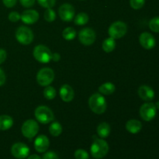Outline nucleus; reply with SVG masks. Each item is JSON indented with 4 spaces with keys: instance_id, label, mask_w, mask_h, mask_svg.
Instances as JSON below:
<instances>
[{
    "instance_id": "ea45409f",
    "label": "nucleus",
    "mask_w": 159,
    "mask_h": 159,
    "mask_svg": "<svg viewBox=\"0 0 159 159\" xmlns=\"http://www.w3.org/2000/svg\"><path fill=\"white\" fill-rule=\"evenodd\" d=\"M155 107H156L157 110H159V101H158V102L155 104Z\"/></svg>"
},
{
    "instance_id": "1a4fd4ad",
    "label": "nucleus",
    "mask_w": 159,
    "mask_h": 159,
    "mask_svg": "<svg viewBox=\"0 0 159 159\" xmlns=\"http://www.w3.org/2000/svg\"><path fill=\"white\" fill-rule=\"evenodd\" d=\"M157 109L152 102H146L140 108V116L144 121H151L155 117Z\"/></svg>"
},
{
    "instance_id": "f257e3e1",
    "label": "nucleus",
    "mask_w": 159,
    "mask_h": 159,
    "mask_svg": "<svg viewBox=\"0 0 159 159\" xmlns=\"http://www.w3.org/2000/svg\"><path fill=\"white\" fill-rule=\"evenodd\" d=\"M89 106L93 113L102 114L107 110V101L100 93H94L89 99Z\"/></svg>"
},
{
    "instance_id": "dca6fc26",
    "label": "nucleus",
    "mask_w": 159,
    "mask_h": 159,
    "mask_svg": "<svg viewBox=\"0 0 159 159\" xmlns=\"http://www.w3.org/2000/svg\"><path fill=\"white\" fill-rule=\"evenodd\" d=\"M138 95H139L140 98L142 100L147 101V102L152 101L155 98V92H154V90L151 87H149L148 85H143L139 87V89H138Z\"/></svg>"
},
{
    "instance_id": "9b49d317",
    "label": "nucleus",
    "mask_w": 159,
    "mask_h": 159,
    "mask_svg": "<svg viewBox=\"0 0 159 159\" xmlns=\"http://www.w3.org/2000/svg\"><path fill=\"white\" fill-rule=\"evenodd\" d=\"M11 153L12 156L17 159H23L29 156L30 148L26 144L18 142L14 144L11 148Z\"/></svg>"
},
{
    "instance_id": "2f4dec72",
    "label": "nucleus",
    "mask_w": 159,
    "mask_h": 159,
    "mask_svg": "<svg viewBox=\"0 0 159 159\" xmlns=\"http://www.w3.org/2000/svg\"><path fill=\"white\" fill-rule=\"evenodd\" d=\"M8 18H9V21L12 22V23H16V22L19 21L20 20V15L17 12H11L9 14Z\"/></svg>"
},
{
    "instance_id": "6ab92c4d",
    "label": "nucleus",
    "mask_w": 159,
    "mask_h": 159,
    "mask_svg": "<svg viewBox=\"0 0 159 159\" xmlns=\"http://www.w3.org/2000/svg\"><path fill=\"white\" fill-rule=\"evenodd\" d=\"M13 125V120L10 116L2 115L0 116V130H9Z\"/></svg>"
},
{
    "instance_id": "473e14b6",
    "label": "nucleus",
    "mask_w": 159,
    "mask_h": 159,
    "mask_svg": "<svg viewBox=\"0 0 159 159\" xmlns=\"http://www.w3.org/2000/svg\"><path fill=\"white\" fill-rule=\"evenodd\" d=\"M43 159H59V157L55 152H48L43 155Z\"/></svg>"
},
{
    "instance_id": "6e6552de",
    "label": "nucleus",
    "mask_w": 159,
    "mask_h": 159,
    "mask_svg": "<svg viewBox=\"0 0 159 159\" xmlns=\"http://www.w3.org/2000/svg\"><path fill=\"white\" fill-rule=\"evenodd\" d=\"M21 131L23 136L26 138H34L39 131V125L34 120H27L23 123L21 127Z\"/></svg>"
},
{
    "instance_id": "f3484780",
    "label": "nucleus",
    "mask_w": 159,
    "mask_h": 159,
    "mask_svg": "<svg viewBox=\"0 0 159 159\" xmlns=\"http://www.w3.org/2000/svg\"><path fill=\"white\" fill-rule=\"evenodd\" d=\"M60 96L64 102H69L74 99L75 93L73 89L68 84H65L62 85L59 90Z\"/></svg>"
},
{
    "instance_id": "ddd939ff",
    "label": "nucleus",
    "mask_w": 159,
    "mask_h": 159,
    "mask_svg": "<svg viewBox=\"0 0 159 159\" xmlns=\"http://www.w3.org/2000/svg\"><path fill=\"white\" fill-rule=\"evenodd\" d=\"M39 13L34 9H27L23 11L20 15V20L24 23L28 25L34 24L39 20Z\"/></svg>"
},
{
    "instance_id": "423d86ee",
    "label": "nucleus",
    "mask_w": 159,
    "mask_h": 159,
    "mask_svg": "<svg viewBox=\"0 0 159 159\" xmlns=\"http://www.w3.org/2000/svg\"><path fill=\"white\" fill-rule=\"evenodd\" d=\"M54 79V72L51 68H43L37 75V83L40 86H48L53 82Z\"/></svg>"
},
{
    "instance_id": "7ed1b4c3",
    "label": "nucleus",
    "mask_w": 159,
    "mask_h": 159,
    "mask_svg": "<svg viewBox=\"0 0 159 159\" xmlns=\"http://www.w3.org/2000/svg\"><path fill=\"white\" fill-rule=\"evenodd\" d=\"M34 116L38 122L43 124H48L54 120V115L52 110L46 106H40L34 111Z\"/></svg>"
},
{
    "instance_id": "b1692460",
    "label": "nucleus",
    "mask_w": 159,
    "mask_h": 159,
    "mask_svg": "<svg viewBox=\"0 0 159 159\" xmlns=\"http://www.w3.org/2000/svg\"><path fill=\"white\" fill-rule=\"evenodd\" d=\"M89 22V16L85 12H80L74 19V23L78 26H83Z\"/></svg>"
},
{
    "instance_id": "4c0bfd02",
    "label": "nucleus",
    "mask_w": 159,
    "mask_h": 159,
    "mask_svg": "<svg viewBox=\"0 0 159 159\" xmlns=\"http://www.w3.org/2000/svg\"><path fill=\"white\" fill-rule=\"evenodd\" d=\"M60 59H61V56L58 53H54V54H52V55H51V60L57 62Z\"/></svg>"
},
{
    "instance_id": "7c9ffc66",
    "label": "nucleus",
    "mask_w": 159,
    "mask_h": 159,
    "mask_svg": "<svg viewBox=\"0 0 159 159\" xmlns=\"http://www.w3.org/2000/svg\"><path fill=\"white\" fill-rule=\"evenodd\" d=\"M145 0H130V5L134 9H140L144 6Z\"/></svg>"
},
{
    "instance_id": "2eb2a0df",
    "label": "nucleus",
    "mask_w": 159,
    "mask_h": 159,
    "mask_svg": "<svg viewBox=\"0 0 159 159\" xmlns=\"http://www.w3.org/2000/svg\"><path fill=\"white\" fill-rule=\"evenodd\" d=\"M50 146L49 139L45 135H40L34 141V148L37 152L40 153H43L47 152Z\"/></svg>"
},
{
    "instance_id": "c9c22d12",
    "label": "nucleus",
    "mask_w": 159,
    "mask_h": 159,
    "mask_svg": "<svg viewBox=\"0 0 159 159\" xmlns=\"http://www.w3.org/2000/svg\"><path fill=\"white\" fill-rule=\"evenodd\" d=\"M6 57H7V54H6V51L4 49H2L0 48V65L2 64L3 62L6 61Z\"/></svg>"
},
{
    "instance_id": "f8f14e48",
    "label": "nucleus",
    "mask_w": 159,
    "mask_h": 159,
    "mask_svg": "<svg viewBox=\"0 0 159 159\" xmlns=\"http://www.w3.org/2000/svg\"><path fill=\"white\" fill-rule=\"evenodd\" d=\"M58 14L63 21L70 22L75 17V9L71 4L65 3L59 7Z\"/></svg>"
},
{
    "instance_id": "c85d7f7f",
    "label": "nucleus",
    "mask_w": 159,
    "mask_h": 159,
    "mask_svg": "<svg viewBox=\"0 0 159 159\" xmlns=\"http://www.w3.org/2000/svg\"><path fill=\"white\" fill-rule=\"evenodd\" d=\"M39 4L46 9H51L56 3V0H37Z\"/></svg>"
},
{
    "instance_id": "a878e982",
    "label": "nucleus",
    "mask_w": 159,
    "mask_h": 159,
    "mask_svg": "<svg viewBox=\"0 0 159 159\" xmlns=\"http://www.w3.org/2000/svg\"><path fill=\"white\" fill-rule=\"evenodd\" d=\"M56 89L54 87L51 86V85H48L46 86V88L43 90V96L48 100H51V99H54L56 97Z\"/></svg>"
},
{
    "instance_id": "a211bd4d",
    "label": "nucleus",
    "mask_w": 159,
    "mask_h": 159,
    "mask_svg": "<svg viewBox=\"0 0 159 159\" xmlns=\"http://www.w3.org/2000/svg\"><path fill=\"white\" fill-rule=\"evenodd\" d=\"M126 129L128 132L135 134L141 131L142 129V124L138 120H130L126 124Z\"/></svg>"
},
{
    "instance_id": "f03ea898",
    "label": "nucleus",
    "mask_w": 159,
    "mask_h": 159,
    "mask_svg": "<svg viewBox=\"0 0 159 159\" xmlns=\"http://www.w3.org/2000/svg\"><path fill=\"white\" fill-rule=\"evenodd\" d=\"M109 144L103 139H96L91 145L90 152L95 158L101 159L109 152Z\"/></svg>"
},
{
    "instance_id": "4468645a",
    "label": "nucleus",
    "mask_w": 159,
    "mask_h": 159,
    "mask_svg": "<svg viewBox=\"0 0 159 159\" xmlns=\"http://www.w3.org/2000/svg\"><path fill=\"white\" fill-rule=\"evenodd\" d=\"M139 42L146 50H152L155 46V39L150 33H142L139 37Z\"/></svg>"
},
{
    "instance_id": "0eeeda50",
    "label": "nucleus",
    "mask_w": 159,
    "mask_h": 159,
    "mask_svg": "<svg viewBox=\"0 0 159 159\" xmlns=\"http://www.w3.org/2000/svg\"><path fill=\"white\" fill-rule=\"evenodd\" d=\"M127 32V26L122 21H116L112 23L108 30V34L113 39H120L125 36Z\"/></svg>"
},
{
    "instance_id": "c756f323",
    "label": "nucleus",
    "mask_w": 159,
    "mask_h": 159,
    "mask_svg": "<svg viewBox=\"0 0 159 159\" xmlns=\"http://www.w3.org/2000/svg\"><path fill=\"white\" fill-rule=\"evenodd\" d=\"M75 158L76 159H89V155L86 151L83 149H78L75 152Z\"/></svg>"
},
{
    "instance_id": "f704fd0d",
    "label": "nucleus",
    "mask_w": 159,
    "mask_h": 159,
    "mask_svg": "<svg viewBox=\"0 0 159 159\" xmlns=\"http://www.w3.org/2000/svg\"><path fill=\"white\" fill-rule=\"evenodd\" d=\"M2 2L7 8H12L16 4L17 0H2Z\"/></svg>"
},
{
    "instance_id": "5701e85b",
    "label": "nucleus",
    "mask_w": 159,
    "mask_h": 159,
    "mask_svg": "<svg viewBox=\"0 0 159 159\" xmlns=\"http://www.w3.org/2000/svg\"><path fill=\"white\" fill-rule=\"evenodd\" d=\"M49 132L52 136L58 137L62 133V126L58 122H53L49 127Z\"/></svg>"
},
{
    "instance_id": "20e7f679",
    "label": "nucleus",
    "mask_w": 159,
    "mask_h": 159,
    "mask_svg": "<svg viewBox=\"0 0 159 159\" xmlns=\"http://www.w3.org/2000/svg\"><path fill=\"white\" fill-rule=\"evenodd\" d=\"M34 57L38 62L42 64H48L51 61V50L45 45L39 44L36 46L34 49Z\"/></svg>"
},
{
    "instance_id": "e433bc0d",
    "label": "nucleus",
    "mask_w": 159,
    "mask_h": 159,
    "mask_svg": "<svg viewBox=\"0 0 159 159\" xmlns=\"http://www.w3.org/2000/svg\"><path fill=\"white\" fill-rule=\"evenodd\" d=\"M6 75H5V72L3 71V70L2 68H0V86L3 85L6 82Z\"/></svg>"
},
{
    "instance_id": "aec40b11",
    "label": "nucleus",
    "mask_w": 159,
    "mask_h": 159,
    "mask_svg": "<svg viewBox=\"0 0 159 159\" xmlns=\"http://www.w3.org/2000/svg\"><path fill=\"white\" fill-rule=\"evenodd\" d=\"M111 128L107 122H102L98 125L97 134L101 138H106L110 135Z\"/></svg>"
},
{
    "instance_id": "bb28decb",
    "label": "nucleus",
    "mask_w": 159,
    "mask_h": 159,
    "mask_svg": "<svg viewBox=\"0 0 159 159\" xmlns=\"http://www.w3.org/2000/svg\"><path fill=\"white\" fill-rule=\"evenodd\" d=\"M149 28L151 30L155 33H159V16L152 18L149 22Z\"/></svg>"
},
{
    "instance_id": "39448f33",
    "label": "nucleus",
    "mask_w": 159,
    "mask_h": 159,
    "mask_svg": "<svg viewBox=\"0 0 159 159\" xmlns=\"http://www.w3.org/2000/svg\"><path fill=\"white\" fill-rule=\"evenodd\" d=\"M34 33L27 26H21L16 31V39L23 45H28L34 40Z\"/></svg>"
},
{
    "instance_id": "412c9836",
    "label": "nucleus",
    "mask_w": 159,
    "mask_h": 159,
    "mask_svg": "<svg viewBox=\"0 0 159 159\" xmlns=\"http://www.w3.org/2000/svg\"><path fill=\"white\" fill-rule=\"evenodd\" d=\"M116 90V87L111 82H106L101 85L99 88V91L101 94L109 96V95L113 94Z\"/></svg>"
},
{
    "instance_id": "58836bf2",
    "label": "nucleus",
    "mask_w": 159,
    "mask_h": 159,
    "mask_svg": "<svg viewBox=\"0 0 159 159\" xmlns=\"http://www.w3.org/2000/svg\"><path fill=\"white\" fill-rule=\"evenodd\" d=\"M27 159H41V158L37 155H31L28 156Z\"/></svg>"
},
{
    "instance_id": "cd10ccee",
    "label": "nucleus",
    "mask_w": 159,
    "mask_h": 159,
    "mask_svg": "<svg viewBox=\"0 0 159 159\" xmlns=\"http://www.w3.org/2000/svg\"><path fill=\"white\" fill-rule=\"evenodd\" d=\"M43 17H44L46 21L51 23V22L55 20L56 13L52 9H47V10L44 12V14H43Z\"/></svg>"
},
{
    "instance_id": "4be33fe9",
    "label": "nucleus",
    "mask_w": 159,
    "mask_h": 159,
    "mask_svg": "<svg viewBox=\"0 0 159 159\" xmlns=\"http://www.w3.org/2000/svg\"><path fill=\"white\" fill-rule=\"evenodd\" d=\"M102 50H103L105 52L107 53H110L115 49L116 48V41H115V39L112 38V37H109L107 38L103 42H102Z\"/></svg>"
},
{
    "instance_id": "9d476101",
    "label": "nucleus",
    "mask_w": 159,
    "mask_h": 159,
    "mask_svg": "<svg viewBox=\"0 0 159 159\" xmlns=\"http://www.w3.org/2000/svg\"><path fill=\"white\" fill-rule=\"evenodd\" d=\"M96 33L91 28H84L81 30L79 34V40L82 44L85 46L92 45L96 40Z\"/></svg>"
},
{
    "instance_id": "72a5a7b5",
    "label": "nucleus",
    "mask_w": 159,
    "mask_h": 159,
    "mask_svg": "<svg viewBox=\"0 0 159 159\" xmlns=\"http://www.w3.org/2000/svg\"><path fill=\"white\" fill-rule=\"evenodd\" d=\"M35 1L36 0H20L22 6L26 8L32 7L34 5V3H35Z\"/></svg>"
},
{
    "instance_id": "393cba45",
    "label": "nucleus",
    "mask_w": 159,
    "mask_h": 159,
    "mask_svg": "<svg viewBox=\"0 0 159 159\" xmlns=\"http://www.w3.org/2000/svg\"><path fill=\"white\" fill-rule=\"evenodd\" d=\"M62 37L66 40H71L75 38L76 31L73 27H67L62 32Z\"/></svg>"
}]
</instances>
